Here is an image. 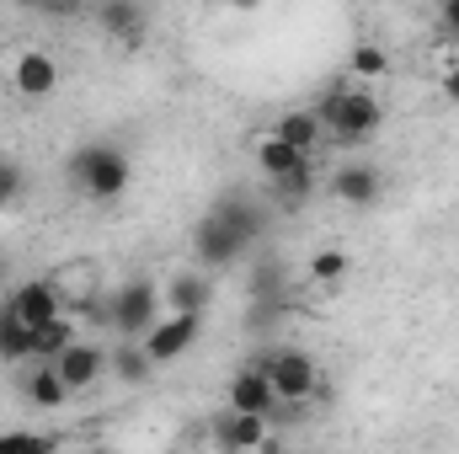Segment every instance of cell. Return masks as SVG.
Masks as SVG:
<instances>
[{"label":"cell","instance_id":"obj_1","mask_svg":"<svg viewBox=\"0 0 459 454\" xmlns=\"http://www.w3.org/2000/svg\"><path fill=\"white\" fill-rule=\"evenodd\" d=\"M316 118H321V128H326L337 144H358V139H368V134L385 123V108H379L374 92L337 86V92H326V97L316 102Z\"/></svg>","mask_w":459,"mask_h":454},{"label":"cell","instance_id":"obj_2","mask_svg":"<svg viewBox=\"0 0 459 454\" xmlns=\"http://www.w3.org/2000/svg\"><path fill=\"white\" fill-rule=\"evenodd\" d=\"M256 369L273 380L278 406H305V401H316V390H321V369H316V358L299 353V347H278V353H267Z\"/></svg>","mask_w":459,"mask_h":454},{"label":"cell","instance_id":"obj_3","mask_svg":"<svg viewBox=\"0 0 459 454\" xmlns=\"http://www.w3.org/2000/svg\"><path fill=\"white\" fill-rule=\"evenodd\" d=\"M198 327H204V310H171L166 321H155L139 342H144L150 363H171V358H182L198 342Z\"/></svg>","mask_w":459,"mask_h":454},{"label":"cell","instance_id":"obj_4","mask_svg":"<svg viewBox=\"0 0 459 454\" xmlns=\"http://www.w3.org/2000/svg\"><path fill=\"white\" fill-rule=\"evenodd\" d=\"M75 177L86 182L91 198H117L128 188V161L117 150H81L75 155Z\"/></svg>","mask_w":459,"mask_h":454},{"label":"cell","instance_id":"obj_5","mask_svg":"<svg viewBox=\"0 0 459 454\" xmlns=\"http://www.w3.org/2000/svg\"><path fill=\"white\" fill-rule=\"evenodd\" d=\"M11 86H16V97H27V102L54 97V92H59V59L43 54V48H22L16 65H11Z\"/></svg>","mask_w":459,"mask_h":454},{"label":"cell","instance_id":"obj_6","mask_svg":"<svg viewBox=\"0 0 459 454\" xmlns=\"http://www.w3.org/2000/svg\"><path fill=\"white\" fill-rule=\"evenodd\" d=\"M48 363L65 374V385H70V390H91V385L113 369V353H108V347H97V342H81V337H75L65 353H59V358H48Z\"/></svg>","mask_w":459,"mask_h":454},{"label":"cell","instance_id":"obj_7","mask_svg":"<svg viewBox=\"0 0 459 454\" xmlns=\"http://www.w3.org/2000/svg\"><path fill=\"white\" fill-rule=\"evenodd\" d=\"M113 327H117V337H144L155 327V289L150 284H123L117 289Z\"/></svg>","mask_w":459,"mask_h":454},{"label":"cell","instance_id":"obj_8","mask_svg":"<svg viewBox=\"0 0 459 454\" xmlns=\"http://www.w3.org/2000/svg\"><path fill=\"white\" fill-rule=\"evenodd\" d=\"M5 305L16 310V321H27V327H43V321H54L65 305H59V289L48 284V278H27V284H16L11 294H5Z\"/></svg>","mask_w":459,"mask_h":454},{"label":"cell","instance_id":"obj_9","mask_svg":"<svg viewBox=\"0 0 459 454\" xmlns=\"http://www.w3.org/2000/svg\"><path fill=\"white\" fill-rule=\"evenodd\" d=\"M230 412H262V417H273L278 412V396H273V380L251 363V369H240L235 380H230Z\"/></svg>","mask_w":459,"mask_h":454},{"label":"cell","instance_id":"obj_10","mask_svg":"<svg viewBox=\"0 0 459 454\" xmlns=\"http://www.w3.org/2000/svg\"><path fill=\"white\" fill-rule=\"evenodd\" d=\"M240 246H246V235H240V225L230 220L225 209L198 225V257H204V262H230Z\"/></svg>","mask_w":459,"mask_h":454},{"label":"cell","instance_id":"obj_11","mask_svg":"<svg viewBox=\"0 0 459 454\" xmlns=\"http://www.w3.org/2000/svg\"><path fill=\"white\" fill-rule=\"evenodd\" d=\"M220 439H225L230 450H278V433H267V417L262 412H230Z\"/></svg>","mask_w":459,"mask_h":454},{"label":"cell","instance_id":"obj_12","mask_svg":"<svg viewBox=\"0 0 459 454\" xmlns=\"http://www.w3.org/2000/svg\"><path fill=\"white\" fill-rule=\"evenodd\" d=\"M70 396H75V390L65 385V374H59L54 363H43V358H38V369L27 374V401H32L38 412H59Z\"/></svg>","mask_w":459,"mask_h":454},{"label":"cell","instance_id":"obj_13","mask_svg":"<svg viewBox=\"0 0 459 454\" xmlns=\"http://www.w3.org/2000/svg\"><path fill=\"white\" fill-rule=\"evenodd\" d=\"M273 182V198L283 204V209H299L310 193H316V155L310 161H299L294 171H283V177H267Z\"/></svg>","mask_w":459,"mask_h":454},{"label":"cell","instance_id":"obj_14","mask_svg":"<svg viewBox=\"0 0 459 454\" xmlns=\"http://www.w3.org/2000/svg\"><path fill=\"white\" fill-rule=\"evenodd\" d=\"M332 193H337L342 204H374V198H379V171H374V166H342V171L332 177Z\"/></svg>","mask_w":459,"mask_h":454},{"label":"cell","instance_id":"obj_15","mask_svg":"<svg viewBox=\"0 0 459 454\" xmlns=\"http://www.w3.org/2000/svg\"><path fill=\"white\" fill-rule=\"evenodd\" d=\"M299 161H310V150H299V144H289L283 134H267V139L256 144V166H262L267 177H283V171H294Z\"/></svg>","mask_w":459,"mask_h":454},{"label":"cell","instance_id":"obj_16","mask_svg":"<svg viewBox=\"0 0 459 454\" xmlns=\"http://www.w3.org/2000/svg\"><path fill=\"white\" fill-rule=\"evenodd\" d=\"M32 358V327L16 321L11 305H0V363H27Z\"/></svg>","mask_w":459,"mask_h":454},{"label":"cell","instance_id":"obj_17","mask_svg":"<svg viewBox=\"0 0 459 454\" xmlns=\"http://www.w3.org/2000/svg\"><path fill=\"white\" fill-rule=\"evenodd\" d=\"M70 342H75V321H70V316L59 310L54 321L32 327V363H38V358H43V363H48V358H59V353H65Z\"/></svg>","mask_w":459,"mask_h":454},{"label":"cell","instance_id":"obj_18","mask_svg":"<svg viewBox=\"0 0 459 454\" xmlns=\"http://www.w3.org/2000/svg\"><path fill=\"white\" fill-rule=\"evenodd\" d=\"M273 134H283L289 144H299V150H321V139H326V128H321V118H316V108L310 113H283V123L273 128Z\"/></svg>","mask_w":459,"mask_h":454},{"label":"cell","instance_id":"obj_19","mask_svg":"<svg viewBox=\"0 0 459 454\" xmlns=\"http://www.w3.org/2000/svg\"><path fill=\"white\" fill-rule=\"evenodd\" d=\"M102 27H108L113 38H134V32L144 27V16H139L134 0H108V5H102Z\"/></svg>","mask_w":459,"mask_h":454},{"label":"cell","instance_id":"obj_20","mask_svg":"<svg viewBox=\"0 0 459 454\" xmlns=\"http://www.w3.org/2000/svg\"><path fill=\"white\" fill-rule=\"evenodd\" d=\"M166 300H171V310H204V300H209V284H204V278H171Z\"/></svg>","mask_w":459,"mask_h":454},{"label":"cell","instance_id":"obj_21","mask_svg":"<svg viewBox=\"0 0 459 454\" xmlns=\"http://www.w3.org/2000/svg\"><path fill=\"white\" fill-rule=\"evenodd\" d=\"M347 65H352V75H363V81H379V75L390 70V54H385V48H374V43H358Z\"/></svg>","mask_w":459,"mask_h":454},{"label":"cell","instance_id":"obj_22","mask_svg":"<svg viewBox=\"0 0 459 454\" xmlns=\"http://www.w3.org/2000/svg\"><path fill=\"white\" fill-rule=\"evenodd\" d=\"M310 278H316V284H342L347 257L342 251H316V257H310Z\"/></svg>","mask_w":459,"mask_h":454},{"label":"cell","instance_id":"obj_23","mask_svg":"<svg viewBox=\"0 0 459 454\" xmlns=\"http://www.w3.org/2000/svg\"><path fill=\"white\" fill-rule=\"evenodd\" d=\"M22 198V166L16 161H0V204Z\"/></svg>","mask_w":459,"mask_h":454},{"label":"cell","instance_id":"obj_24","mask_svg":"<svg viewBox=\"0 0 459 454\" xmlns=\"http://www.w3.org/2000/svg\"><path fill=\"white\" fill-rule=\"evenodd\" d=\"M444 102H449V108H459V65L444 75Z\"/></svg>","mask_w":459,"mask_h":454},{"label":"cell","instance_id":"obj_25","mask_svg":"<svg viewBox=\"0 0 459 454\" xmlns=\"http://www.w3.org/2000/svg\"><path fill=\"white\" fill-rule=\"evenodd\" d=\"M444 27L459 38V0H444Z\"/></svg>","mask_w":459,"mask_h":454},{"label":"cell","instance_id":"obj_26","mask_svg":"<svg viewBox=\"0 0 459 454\" xmlns=\"http://www.w3.org/2000/svg\"><path fill=\"white\" fill-rule=\"evenodd\" d=\"M230 5H235V11H256L262 0H230Z\"/></svg>","mask_w":459,"mask_h":454},{"label":"cell","instance_id":"obj_27","mask_svg":"<svg viewBox=\"0 0 459 454\" xmlns=\"http://www.w3.org/2000/svg\"><path fill=\"white\" fill-rule=\"evenodd\" d=\"M32 5H48V11H59V5H65V0H32Z\"/></svg>","mask_w":459,"mask_h":454}]
</instances>
